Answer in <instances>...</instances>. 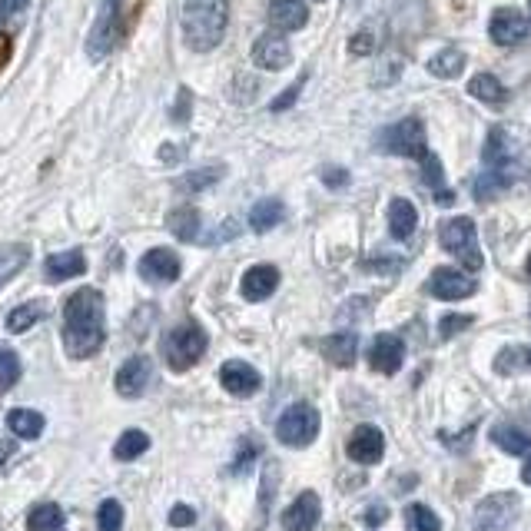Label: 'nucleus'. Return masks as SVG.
Masks as SVG:
<instances>
[{
	"label": "nucleus",
	"mask_w": 531,
	"mask_h": 531,
	"mask_svg": "<svg viewBox=\"0 0 531 531\" xmlns=\"http://www.w3.org/2000/svg\"><path fill=\"white\" fill-rule=\"evenodd\" d=\"M107 322H103V296L97 289H77L64 303V349L70 359H90L103 349Z\"/></svg>",
	"instance_id": "nucleus-1"
},
{
	"label": "nucleus",
	"mask_w": 531,
	"mask_h": 531,
	"mask_svg": "<svg viewBox=\"0 0 531 531\" xmlns=\"http://www.w3.org/2000/svg\"><path fill=\"white\" fill-rule=\"evenodd\" d=\"M183 37L193 50H213L226 34L229 0H183Z\"/></svg>",
	"instance_id": "nucleus-2"
},
{
	"label": "nucleus",
	"mask_w": 531,
	"mask_h": 531,
	"mask_svg": "<svg viewBox=\"0 0 531 531\" xmlns=\"http://www.w3.org/2000/svg\"><path fill=\"white\" fill-rule=\"evenodd\" d=\"M206 352V332L200 322H180L176 329L166 332L163 339V359L173 372H186L203 359Z\"/></svg>",
	"instance_id": "nucleus-3"
},
{
	"label": "nucleus",
	"mask_w": 531,
	"mask_h": 531,
	"mask_svg": "<svg viewBox=\"0 0 531 531\" xmlns=\"http://www.w3.org/2000/svg\"><path fill=\"white\" fill-rule=\"evenodd\" d=\"M439 239H442V249L445 253H452L458 263L465 269H482V249H478V229L475 223L468 220V216H455L442 229H439Z\"/></svg>",
	"instance_id": "nucleus-4"
},
{
	"label": "nucleus",
	"mask_w": 531,
	"mask_h": 531,
	"mask_svg": "<svg viewBox=\"0 0 531 531\" xmlns=\"http://www.w3.org/2000/svg\"><path fill=\"white\" fill-rule=\"evenodd\" d=\"M319 435V412L309 402H296L279 415L276 422V439L289 445V449H306Z\"/></svg>",
	"instance_id": "nucleus-5"
},
{
	"label": "nucleus",
	"mask_w": 531,
	"mask_h": 531,
	"mask_svg": "<svg viewBox=\"0 0 531 531\" xmlns=\"http://www.w3.org/2000/svg\"><path fill=\"white\" fill-rule=\"evenodd\" d=\"M518 515H522V502H518L515 492H498V495H488L478 502L475 515H472V528L475 531H508Z\"/></svg>",
	"instance_id": "nucleus-6"
},
{
	"label": "nucleus",
	"mask_w": 531,
	"mask_h": 531,
	"mask_svg": "<svg viewBox=\"0 0 531 531\" xmlns=\"http://www.w3.org/2000/svg\"><path fill=\"white\" fill-rule=\"evenodd\" d=\"M379 153H395V156H422L425 153V127L422 120H399L392 127H385L376 137Z\"/></svg>",
	"instance_id": "nucleus-7"
},
{
	"label": "nucleus",
	"mask_w": 531,
	"mask_h": 531,
	"mask_svg": "<svg viewBox=\"0 0 531 531\" xmlns=\"http://www.w3.org/2000/svg\"><path fill=\"white\" fill-rule=\"evenodd\" d=\"M120 4L123 0H103L100 10H97V24H93L90 40H87V50H90L93 60H103L113 47H117V40H120Z\"/></svg>",
	"instance_id": "nucleus-8"
},
{
	"label": "nucleus",
	"mask_w": 531,
	"mask_h": 531,
	"mask_svg": "<svg viewBox=\"0 0 531 531\" xmlns=\"http://www.w3.org/2000/svg\"><path fill=\"white\" fill-rule=\"evenodd\" d=\"M137 273H140V279H147V283L170 286V283H176V279H180L183 263H180V256H176L173 249L156 246V249H150V253L140 259Z\"/></svg>",
	"instance_id": "nucleus-9"
},
{
	"label": "nucleus",
	"mask_w": 531,
	"mask_h": 531,
	"mask_svg": "<svg viewBox=\"0 0 531 531\" xmlns=\"http://www.w3.org/2000/svg\"><path fill=\"white\" fill-rule=\"evenodd\" d=\"M425 289H429V296L442 299V303H458V299H468L475 293V283L465 273H458V269L442 266L429 276Z\"/></svg>",
	"instance_id": "nucleus-10"
},
{
	"label": "nucleus",
	"mask_w": 531,
	"mask_h": 531,
	"mask_svg": "<svg viewBox=\"0 0 531 531\" xmlns=\"http://www.w3.org/2000/svg\"><path fill=\"white\" fill-rule=\"evenodd\" d=\"M488 34H492L495 44L502 47H515L528 37V17H522V10L502 7L492 14V24H488Z\"/></svg>",
	"instance_id": "nucleus-11"
},
{
	"label": "nucleus",
	"mask_w": 531,
	"mask_h": 531,
	"mask_svg": "<svg viewBox=\"0 0 531 531\" xmlns=\"http://www.w3.org/2000/svg\"><path fill=\"white\" fill-rule=\"evenodd\" d=\"M405 362V342L399 336H389V332H382L376 336L369 349V366L382 372V376H392V372H399Z\"/></svg>",
	"instance_id": "nucleus-12"
},
{
	"label": "nucleus",
	"mask_w": 531,
	"mask_h": 531,
	"mask_svg": "<svg viewBox=\"0 0 531 531\" xmlns=\"http://www.w3.org/2000/svg\"><path fill=\"white\" fill-rule=\"evenodd\" d=\"M382 452H385V439L376 425H359L356 432L349 435V458L359 465H376L382 462Z\"/></svg>",
	"instance_id": "nucleus-13"
},
{
	"label": "nucleus",
	"mask_w": 531,
	"mask_h": 531,
	"mask_svg": "<svg viewBox=\"0 0 531 531\" xmlns=\"http://www.w3.org/2000/svg\"><path fill=\"white\" fill-rule=\"evenodd\" d=\"M322 518V505L316 492H303L293 505L283 512V528L286 531H316Z\"/></svg>",
	"instance_id": "nucleus-14"
},
{
	"label": "nucleus",
	"mask_w": 531,
	"mask_h": 531,
	"mask_svg": "<svg viewBox=\"0 0 531 531\" xmlns=\"http://www.w3.org/2000/svg\"><path fill=\"white\" fill-rule=\"evenodd\" d=\"M220 382H223V389L229 395H239V399H246V395H253L259 392V385H263V376L249 366V362H226V366L220 369Z\"/></svg>",
	"instance_id": "nucleus-15"
},
{
	"label": "nucleus",
	"mask_w": 531,
	"mask_h": 531,
	"mask_svg": "<svg viewBox=\"0 0 531 531\" xmlns=\"http://www.w3.org/2000/svg\"><path fill=\"white\" fill-rule=\"evenodd\" d=\"M153 379V366L147 356H133L120 366L117 372V392L123 395V399H137V395L147 389Z\"/></svg>",
	"instance_id": "nucleus-16"
},
{
	"label": "nucleus",
	"mask_w": 531,
	"mask_h": 531,
	"mask_svg": "<svg viewBox=\"0 0 531 531\" xmlns=\"http://www.w3.org/2000/svg\"><path fill=\"white\" fill-rule=\"evenodd\" d=\"M253 60H256V67H263V70H283L289 67V60H293V50H289L286 37L263 34L253 47Z\"/></svg>",
	"instance_id": "nucleus-17"
},
{
	"label": "nucleus",
	"mask_w": 531,
	"mask_h": 531,
	"mask_svg": "<svg viewBox=\"0 0 531 531\" xmlns=\"http://www.w3.org/2000/svg\"><path fill=\"white\" fill-rule=\"evenodd\" d=\"M276 286H279V269L269 266V263H259L253 269H246L243 299H249V303H263V299H269L276 293Z\"/></svg>",
	"instance_id": "nucleus-18"
},
{
	"label": "nucleus",
	"mask_w": 531,
	"mask_h": 531,
	"mask_svg": "<svg viewBox=\"0 0 531 531\" xmlns=\"http://www.w3.org/2000/svg\"><path fill=\"white\" fill-rule=\"evenodd\" d=\"M87 273V256L80 249H67V253H54L47 256L44 263V276L50 283H67V279H77Z\"/></svg>",
	"instance_id": "nucleus-19"
},
{
	"label": "nucleus",
	"mask_w": 531,
	"mask_h": 531,
	"mask_svg": "<svg viewBox=\"0 0 531 531\" xmlns=\"http://www.w3.org/2000/svg\"><path fill=\"white\" fill-rule=\"evenodd\" d=\"M306 20H309V7L303 0H273V4H269V24L276 30H283V34H289V30H303Z\"/></svg>",
	"instance_id": "nucleus-20"
},
{
	"label": "nucleus",
	"mask_w": 531,
	"mask_h": 531,
	"mask_svg": "<svg viewBox=\"0 0 531 531\" xmlns=\"http://www.w3.org/2000/svg\"><path fill=\"white\" fill-rule=\"evenodd\" d=\"M322 356H326L332 366L349 369L359 356V339L352 336V332H336V336H329L322 342Z\"/></svg>",
	"instance_id": "nucleus-21"
},
{
	"label": "nucleus",
	"mask_w": 531,
	"mask_h": 531,
	"mask_svg": "<svg viewBox=\"0 0 531 531\" xmlns=\"http://www.w3.org/2000/svg\"><path fill=\"white\" fill-rule=\"evenodd\" d=\"M512 143H508L505 130H492L488 133V143H485V166L492 173H502V176H512Z\"/></svg>",
	"instance_id": "nucleus-22"
},
{
	"label": "nucleus",
	"mask_w": 531,
	"mask_h": 531,
	"mask_svg": "<svg viewBox=\"0 0 531 531\" xmlns=\"http://www.w3.org/2000/svg\"><path fill=\"white\" fill-rule=\"evenodd\" d=\"M200 213L193 210V206H176V210L166 213V229L176 236V239H183V243H196L200 239Z\"/></svg>",
	"instance_id": "nucleus-23"
},
{
	"label": "nucleus",
	"mask_w": 531,
	"mask_h": 531,
	"mask_svg": "<svg viewBox=\"0 0 531 531\" xmlns=\"http://www.w3.org/2000/svg\"><path fill=\"white\" fill-rule=\"evenodd\" d=\"M415 226H419V213H415V206L409 200H392L389 203V229L395 239H409L415 233Z\"/></svg>",
	"instance_id": "nucleus-24"
},
{
	"label": "nucleus",
	"mask_w": 531,
	"mask_h": 531,
	"mask_svg": "<svg viewBox=\"0 0 531 531\" xmlns=\"http://www.w3.org/2000/svg\"><path fill=\"white\" fill-rule=\"evenodd\" d=\"M7 425L17 439H40V432H44V415L34 409H10Z\"/></svg>",
	"instance_id": "nucleus-25"
},
{
	"label": "nucleus",
	"mask_w": 531,
	"mask_h": 531,
	"mask_svg": "<svg viewBox=\"0 0 531 531\" xmlns=\"http://www.w3.org/2000/svg\"><path fill=\"white\" fill-rule=\"evenodd\" d=\"M492 442L502 452H508V455L531 452V435L525 429H518V425H495V429H492Z\"/></svg>",
	"instance_id": "nucleus-26"
},
{
	"label": "nucleus",
	"mask_w": 531,
	"mask_h": 531,
	"mask_svg": "<svg viewBox=\"0 0 531 531\" xmlns=\"http://www.w3.org/2000/svg\"><path fill=\"white\" fill-rule=\"evenodd\" d=\"M283 216H286V210L279 200H259L253 210H249V226H253L256 233H269L273 226L283 223Z\"/></svg>",
	"instance_id": "nucleus-27"
},
{
	"label": "nucleus",
	"mask_w": 531,
	"mask_h": 531,
	"mask_svg": "<svg viewBox=\"0 0 531 531\" xmlns=\"http://www.w3.org/2000/svg\"><path fill=\"white\" fill-rule=\"evenodd\" d=\"M27 263H30V249L27 246H20V243L0 246V289H4Z\"/></svg>",
	"instance_id": "nucleus-28"
},
{
	"label": "nucleus",
	"mask_w": 531,
	"mask_h": 531,
	"mask_svg": "<svg viewBox=\"0 0 531 531\" xmlns=\"http://www.w3.org/2000/svg\"><path fill=\"white\" fill-rule=\"evenodd\" d=\"M47 316V303H24V306H17V309H10L7 312V332H27V329H34L40 319Z\"/></svg>",
	"instance_id": "nucleus-29"
},
{
	"label": "nucleus",
	"mask_w": 531,
	"mask_h": 531,
	"mask_svg": "<svg viewBox=\"0 0 531 531\" xmlns=\"http://www.w3.org/2000/svg\"><path fill=\"white\" fill-rule=\"evenodd\" d=\"M468 93H472V97H478L482 103H492V107H505V100H508V90L492 74L472 77V83H468Z\"/></svg>",
	"instance_id": "nucleus-30"
},
{
	"label": "nucleus",
	"mask_w": 531,
	"mask_h": 531,
	"mask_svg": "<svg viewBox=\"0 0 531 531\" xmlns=\"http://www.w3.org/2000/svg\"><path fill=\"white\" fill-rule=\"evenodd\" d=\"M27 528L30 531H60L64 528V508L60 505H34L30 508V515H27Z\"/></svg>",
	"instance_id": "nucleus-31"
},
{
	"label": "nucleus",
	"mask_w": 531,
	"mask_h": 531,
	"mask_svg": "<svg viewBox=\"0 0 531 531\" xmlns=\"http://www.w3.org/2000/svg\"><path fill=\"white\" fill-rule=\"evenodd\" d=\"M429 70H432L435 77H442V80H455V77L465 70V50H458V47H445L442 54H435V57H432Z\"/></svg>",
	"instance_id": "nucleus-32"
},
{
	"label": "nucleus",
	"mask_w": 531,
	"mask_h": 531,
	"mask_svg": "<svg viewBox=\"0 0 531 531\" xmlns=\"http://www.w3.org/2000/svg\"><path fill=\"white\" fill-rule=\"evenodd\" d=\"M147 449H150V435L140 429H130L120 435L117 445H113V455H117L120 462H133V458H140Z\"/></svg>",
	"instance_id": "nucleus-33"
},
{
	"label": "nucleus",
	"mask_w": 531,
	"mask_h": 531,
	"mask_svg": "<svg viewBox=\"0 0 531 531\" xmlns=\"http://www.w3.org/2000/svg\"><path fill=\"white\" fill-rule=\"evenodd\" d=\"M220 180H223V166H200V170L186 173L176 186H180V193H200V190H206V186H213Z\"/></svg>",
	"instance_id": "nucleus-34"
},
{
	"label": "nucleus",
	"mask_w": 531,
	"mask_h": 531,
	"mask_svg": "<svg viewBox=\"0 0 531 531\" xmlns=\"http://www.w3.org/2000/svg\"><path fill=\"white\" fill-rule=\"evenodd\" d=\"M405 522H409L412 531H442L439 515H435L429 505H419V502L405 508Z\"/></svg>",
	"instance_id": "nucleus-35"
},
{
	"label": "nucleus",
	"mask_w": 531,
	"mask_h": 531,
	"mask_svg": "<svg viewBox=\"0 0 531 531\" xmlns=\"http://www.w3.org/2000/svg\"><path fill=\"white\" fill-rule=\"evenodd\" d=\"M17 379H20V359H17V352L7 349V346H0V392L14 389Z\"/></svg>",
	"instance_id": "nucleus-36"
},
{
	"label": "nucleus",
	"mask_w": 531,
	"mask_h": 531,
	"mask_svg": "<svg viewBox=\"0 0 531 531\" xmlns=\"http://www.w3.org/2000/svg\"><path fill=\"white\" fill-rule=\"evenodd\" d=\"M97 525H100V531H120L123 528V505L117 502V498H107V502L100 505Z\"/></svg>",
	"instance_id": "nucleus-37"
},
{
	"label": "nucleus",
	"mask_w": 531,
	"mask_h": 531,
	"mask_svg": "<svg viewBox=\"0 0 531 531\" xmlns=\"http://www.w3.org/2000/svg\"><path fill=\"white\" fill-rule=\"evenodd\" d=\"M422 176H425V183H429L435 193H442V186H445L442 160H439V156H435L432 150H425V153H422Z\"/></svg>",
	"instance_id": "nucleus-38"
},
{
	"label": "nucleus",
	"mask_w": 531,
	"mask_h": 531,
	"mask_svg": "<svg viewBox=\"0 0 531 531\" xmlns=\"http://www.w3.org/2000/svg\"><path fill=\"white\" fill-rule=\"evenodd\" d=\"M468 326H472V316H455V312H452V316H442V322H439V336H442V339H452L455 332H462V329H468Z\"/></svg>",
	"instance_id": "nucleus-39"
},
{
	"label": "nucleus",
	"mask_w": 531,
	"mask_h": 531,
	"mask_svg": "<svg viewBox=\"0 0 531 531\" xmlns=\"http://www.w3.org/2000/svg\"><path fill=\"white\" fill-rule=\"evenodd\" d=\"M196 522V512L190 505H176L173 512H170V525L173 528H186V525H193Z\"/></svg>",
	"instance_id": "nucleus-40"
},
{
	"label": "nucleus",
	"mask_w": 531,
	"mask_h": 531,
	"mask_svg": "<svg viewBox=\"0 0 531 531\" xmlns=\"http://www.w3.org/2000/svg\"><path fill=\"white\" fill-rule=\"evenodd\" d=\"M299 90H303V80H299V83H293V87H289V90H286V93H283V97H279V100H273V107H269V110H273V113H279V110H289V107H293V103H296Z\"/></svg>",
	"instance_id": "nucleus-41"
},
{
	"label": "nucleus",
	"mask_w": 531,
	"mask_h": 531,
	"mask_svg": "<svg viewBox=\"0 0 531 531\" xmlns=\"http://www.w3.org/2000/svg\"><path fill=\"white\" fill-rule=\"evenodd\" d=\"M372 47H376V44H372V34H369V30H362V34H356V37H352V44H349V50H352V54H372Z\"/></svg>",
	"instance_id": "nucleus-42"
},
{
	"label": "nucleus",
	"mask_w": 531,
	"mask_h": 531,
	"mask_svg": "<svg viewBox=\"0 0 531 531\" xmlns=\"http://www.w3.org/2000/svg\"><path fill=\"white\" fill-rule=\"evenodd\" d=\"M24 7H27V0H0V24L10 20V17H17Z\"/></svg>",
	"instance_id": "nucleus-43"
},
{
	"label": "nucleus",
	"mask_w": 531,
	"mask_h": 531,
	"mask_svg": "<svg viewBox=\"0 0 531 531\" xmlns=\"http://www.w3.org/2000/svg\"><path fill=\"white\" fill-rule=\"evenodd\" d=\"M190 90H180V103H176V107H173V120L176 123H183L186 117H190Z\"/></svg>",
	"instance_id": "nucleus-44"
},
{
	"label": "nucleus",
	"mask_w": 531,
	"mask_h": 531,
	"mask_svg": "<svg viewBox=\"0 0 531 531\" xmlns=\"http://www.w3.org/2000/svg\"><path fill=\"white\" fill-rule=\"evenodd\" d=\"M322 183H326V186H346L349 173L346 170H332V166H329V170H322Z\"/></svg>",
	"instance_id": "nucleus-45"
},
{
	"label": "nucleus",
	"mask_w": 531,
	"mask_h": 531,
	"mask_svg": "<svg viewBox=\"0 0 531 531\" xmlns=\"http://www.w3.org/2000/svg\"><path fill=\"white\" fill-rule=\"evenodd\" d=\"M7 60H10V40H7L4 34H0V67H4Z\"/></svg>",
	"instance_id": "nucleus-46"
},
{
	"label": "nucleus",
	"mask_w": 531,
	"mask_h": 531,
	"mask_svg": "<svg viewBox=\"0 0 531 531\" xmlns=\"http://www.w3.org/2000/svg\"><path fill=\"white\" fill-rule=\"evenodd\" d=\"M385 515H389V512H385V508H372V512L366 515V522H369V525H379Z\"/></svg>",
	"instance_id": "nucleus-47"
},
{
	"label": "nucleus",
	"mask_w": 531,
	"mask_h": 531,
	"mask_svg": "<svg viewBox=\"0 0 531 531\" xmlns=\"http://www.w3.org/2000/svg\"><path fill=\"white\" fill-rule=\"evenodd\" d=\"M522 482L531 485V455L525 458V465H522Z\"/></svg>",
	"instance_id": "nucleus-48"
},
{
	"label": "nucleus",
	"mask_w": 531,
	"mask_h": 531,
	"mask_svg": "<svg viewBox=\"0 0 531 531\" xmlns=\"http://www.w3.org/2000/svg\"><path fill=\"white\" fill-rule=\"evenodd\" d=\"M528 276H531V256H528Z\"/></svg>",
	"instance_id": "nucleus-49"
},
{
	"label": "nucleus",
	"mask_w": 531,
	"mask_h": 531,
	"mask_svg": "<svg viewBox=\"0 0 531 531\" xmlns=\"http://www.w3.org/2000/svg\"><path fill=\"white\" fill-rule=\"evenodd\" d=\"M528 7H531V4H528Z\"/></svg>",
	"instance_id": "nucleus-50"
}]
</instances>
